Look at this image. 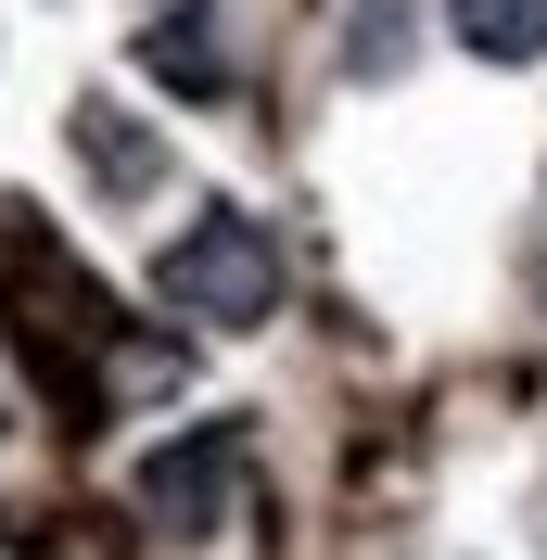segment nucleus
I'll use <instances>...</instances> for the list:
<instances>
[{"label": "nucleus", "mask_w": 547, "mask_h": 560, "mask_svg": "<svg viewBox=\"0 0 547 560\" xmlns=\"http://www.w3.org/2000/svg\"><path fill=\"white\" fill-rule=\"evenodd\" d=\"M242 458H255V446H242V420H191L178 446L140 458V510H153L178 548H205V535L242 510Z\"/></svg>", "instance_id": "2"}, {"label": "nucleus", "mask_w": 547, "mask_h": 560, "mask_svg": "<svg viewBox=\"0 0 547 560\" xmlns=\"http://www.w3.org/2000/svg\"><path fill=\"white\" fill-rule=\"evenodd\" d=\"M0 433H13V408H0Z\"/></svg>", "instance_id": "7"}, {"label": "nucleus", "mask_w": 547, "mask_h": 560, "mask_svg": "<svg viewBox=\"0 0 547 560\" xmlns=\"http://www.w3.org/2000/svg\"><path fill=\"white\" fill-rule=\"evenodd\" d=\"M445 26L484 65H547V0H445Z\"/></svg>", "instance_id": "5"}, {"label": "nucleus", "mask_w": 547, "mask_h": 560, "mask_svg": "<svg viewBox=\"0 0 547 560\" xmlns=\"http://www.w3.org/2000/svg\"><path fill=\"white\" fill-rule=\"evenodd\" d=\"M140 65H153V77H178V90L205 103L217 77H230V65H217V26H205V0H153V26H140Z\"/></svg>", "instance_id": "4"}, {"label": "nucleus", "mask_w": 547, "mask_h": 560, "mask_svg": "<svg viewBox=\"0 0 547 560\" xmlns=\"http://www.w3.org/2000/svg\"><path fill=\"white\" fill-rule=\"evenodd\" d=\"M344 65H357V77H395V65H408V0H357V38H344Z\"/></svg>", "instance_id": "6"}, {"label": "nucleus", "mask_w": 547, "mask_h": 560, "mask_svg": "<svg viewBox=\"0 0 547 560\" xmlns=\"http://www.w3.org/2000/svg\"><path fill=\"white\" fill-rule=\"evenodd\" d=\"M153 293H166L178 318H205V331H255V318H280V243L255 217L205 205L166 255H153Z\"/></svg>", "instance_id": "1"}, {"label": "nucleus", "mask_w": 547, "mask_h": 560, "mask_svg": "<svg viewBox=\"0 0 547 560\" xmlns=\"http://www.w3.org/2000/svg\"><path fill=\"white\" fill-rule=\"evenodd\" d=\"M65 140L90 153V178H103V191H153V178H166V153H153V128H140L128 103H103V90H77Z\"/></svg>", "instance_id": "3"}]
</instances>
